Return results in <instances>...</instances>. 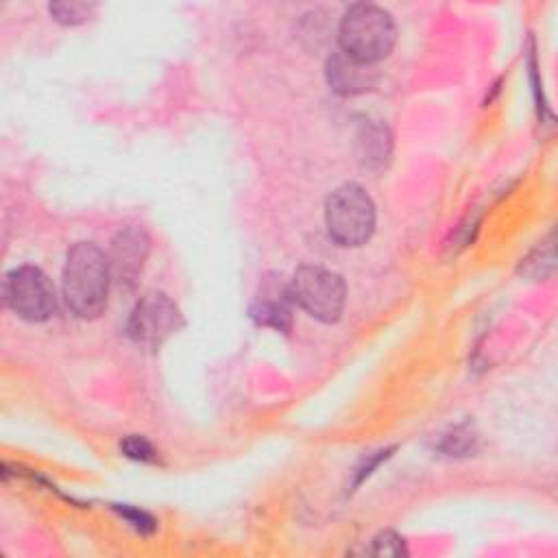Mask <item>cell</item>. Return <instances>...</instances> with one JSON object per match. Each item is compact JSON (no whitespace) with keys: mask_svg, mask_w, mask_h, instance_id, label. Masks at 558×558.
<instances>
[{"mask_svg":"<svg viewBox=\"0 0 558 558\" xmlns=\"http://www.w3.org/2000/svg\"><path fill=\"white\" fill-rule=\"evenodd\" d=\"M360 144L364 146V159L371 161H379L388 155V135L384 129L379 126H368L366 133L360 137Z\"/></svg>","mask_w":558,"mask_h":558,"instance_id":"obj_11","label":"cell"},{"mask_svg":"<svg viewBox=\"0 0 558 558\" xmlns=\"http://www.w3.org/2000/svg\"><path fill=\"white\" fill-rule=\"evenodd\" d=\"M403 551L401 538L395 536L392 532H384L375 538V554H384V556H397Z\"/></svg>","mask_w":558,"mask_h":558,"instance_id":"obj_13","label":"cell"},{"mask_svg":"<svg viewBox=\"0 0 558 558\" xmlns=\"http://www.w3.org/2000/svg\"><path fill=\"white\" fill-rule=\"evenodd\" d=\"M292 299L312 318L336 323L344 307V281L338 272L320 266H301L290 279Z\"/></svg>","mask_w":558,"mask_h":558,"instance_id":"obj_4","label":"cell"},{"mask_svg":"<svg viewBox=\"0 0 558 558\" xmlns=\"http://www.w3.org/2000/svg\"><path fill=\"white\" fill-rule=\"evenodd\" d=\"M329 235L342 246L364 244L375 229V205L357 183L336 187L325 203Z\"/></svg>","mask_w":558,"mask_h":558,"instance_id":"obj_3","label":"cell"},{"mask_svg":"<svg viewBox=\"0 0 558 558\" xmlns=\"http://www.w3.org/2000/svg\"><path fill=\"white\" fill-rule=\"evenodd\" d=\"M2 296L20 318L31 323L48 320L57 310V296L50 279L35 266L13 268L2 283Z\"/></svg>","mask_w":558,"mask_h":558,"instance_id":"obj_5","label":"cell"},{"mask_svg":"<svg viewBox=\"0 0 558 558\" xmlns=\"http://www.w3.org/2000/svg\"><path fill=\"white\" fill-rule=\"evenodd\" d=\"M148 235L140 227L122 229L111 242V270L120 283L133 288L137 277L142 275L146 255H148Z\"/></svg>","mask_w":558,"mask_h":558,"instance_id":"obj_8","label":"cell"},{"mask_svg":"<svg viewBox=\"0 0 558 558\" xmlns=\"http://www.w3.org/2000/svg\"><path fill=\"white\" fill-rule=\"evenodd\" d=\"M94 11H96V4H87V2H52L50 4V15L65 26L83 24L85 20L92 17Z\"/></svg>","mask_w":558,"mask_h":558,"instance_id":"obj_10","label":"cell"},{"mask_svg":"<svg viewBox=\"0 0 558 558\" xmlns=\"http://www.w3.org/2000/svg\"><path fill=\"white\" fill-rule=\"evenodd\" d=\"M327 83L331 85L333 92L353 96L368 92L377 83V72L371 63L357 61L349 57L347 52L338 50L327 59Z\"/></svg>","mask_w":558,"mask_h":558,"instance_id":"obj_9","label":"cell"},{"mask_svg":"<svg viewBox=\"0 0 558 558\" xmlns=\"http://www.w3.org/2000/svg\"><path fill=\"white\" fill-rule=\"evenodd\" d=\"M122 451L133 458V460H140V462H148L155 458V449L150 447L148 440H144L142 436H131L122 442Z\"/></svg>","mask_w":558,"mask_h":558,"instance_id":"obj_12","label":"cell"},{"mask_svg":"<svg viewBox=\"0 0 558 558\" xmlns=\"http://www.w3.org/2000/svg\"><path fill=\"white\" fill-rule=\"evenodd\" d=\"M395 37L397 31L390 13L368 2L349 7L338 26L340 50L371 65L392 50Z\"/></svg>","mask_w":558,"mask_h":558,"instance_id":"obj_2","label":"cell"},{"mask_svg":"<svg viewBox=\"0 0 558 558\" xmlns=\"http://www.w3.org/2000/svg\"><path fill=\"white\" fill-rule=\"evenodd\" d=\"M292 303H294V299H292L290 281H286L281 275L272 272L259 281V288H257L253 305H251V316L259 325L275 327V329L283 331V329H290Z\"/></svg>","mask_w":558,"mask_h":558,"instance_id":"obj_7","label":"cell"},{"mask_svg":"<svg viewBox=\"0 0 558 558\" xmlns=\"http://www.w3.org/2000/svg\"><path fill=\"white\" fill-rule=\"evenodd\" d=\"M109 257L92 242H76L63 266V299L81 318H96L107 307Z\"/></svg>","mask_w":558,"mask_h":558,"instance_id":"obj_1","label":"cell"},{"mask_svg":"<svg viewBox=\"0 0 558 558\" xmlns=\"http://www.w3.org/2000/svg\"><path fill=\"white\" fill-rule=\"evenodd\" d=\"M471 442H473V436L460 434V432L456 429L451 436L445 438V451H449L451 456H453V453H462V451H466V449L471 447Z\"/></svg>","mask_w":558,"mask_h":558,"instance_id":"obj_14","label":"cell"},{"mask_svg":"<svg viewBox=\"0 0 558 558\" xmlns=\"http://www.w3.org/2000/svg\"><path fill=\"white\" fill-rule=\"evenodd\" d=\"M181 327L179 307L161 292L144 294L131 312L126 331L137 344L155 347Z\"/></svg>","mask_w":558,"mask_h":558,"instance_id":"obj_6","label":"cell"}]
</instances>
